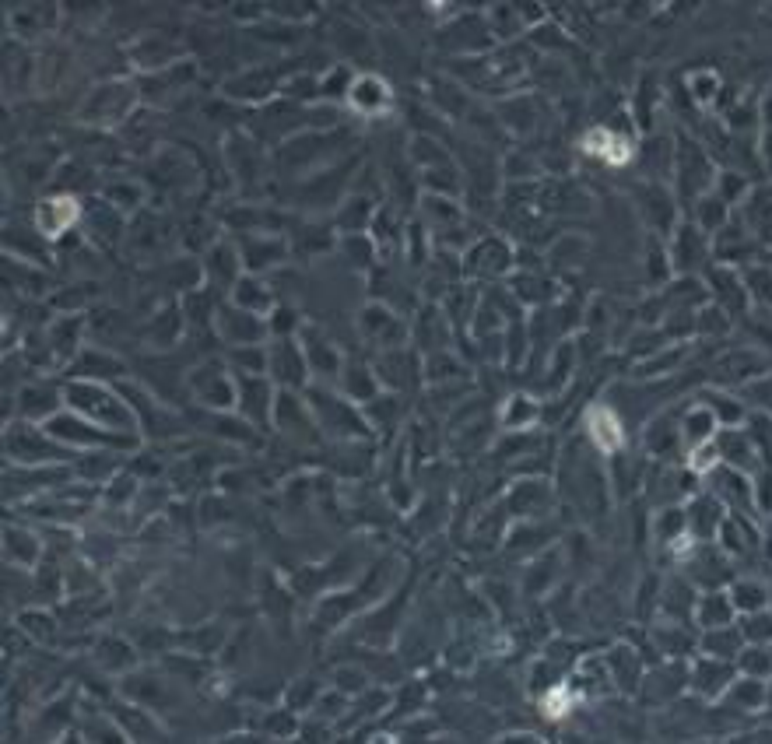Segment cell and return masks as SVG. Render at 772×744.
<instances>
[{
    "instance_id": "7a4b0ae2",
    "label": "cell",
    "mask_w": 772,
    "mask_h": 744,
    "mask_svg": "<svg viewBox=\"0 0 772 744\" xmlns=\"http://www.w3.org/2000/svg\"><path fill=\"white\" fill-rule=\"evenodd\" d=\"M587 432H590V439H594L597 446H601L604 453H615L618 446H622V439H625V429H622V422H618V415L611 408H594L587 415Z\"/></svg>"
},
{
    "instance_id": "5b68a950",
    "label": "cell",
    "mask_w": 772,
    "mask_h": 744,
    "mask_svg": "<svg viewBox=\"0 0 772 744\" xmlns=\"http://www.w3.org/2000/svg\"><path fill=\"white\" fill-rule=\"evenodd\" d=\"M734 611L737 608H734V601H730V594H706L699 601V611H695V615H699V622L713 632V629H727V625L734 622Z\"/></svg>"
},
{
    "instance_id": "3957f363",
    "label": "cell",
    "mask_w": 772,
    "mask_h": 744,
    "mask_svg": "<svg viewBox=\"0 0 772 744\" xmlns=\"http://www.w3.org/2000/svg\"><path fill=\"white\" fill-rule=\"evenodd\" d=\"M348 99H351V106L362 109V113H379V109L390 106V88H386L379 78H372V74H365V78L351 81Z\"/></svg>"
},
{
    "instance_id": "277c9868",
    "label": "cell",
    "mask_w": 772,
    "mask_h": 744,
    "mask_svg": "<svg viewBox=\"0 0 772 744\" xmlns=\"http://www.w3.org/2000/svg\"><path fill=\"white\" fill-rule=\"evenodd\" d=\"M74 222H78V204H74L71 197H53V201H46L43 208H39V229H43L46 236H60V232Z\"/></svg>"
},
{
    "instance_id": "ba28073f",
    "label": "cell",
    "mask_w": 772,
    "mask_h": 744,
    "mask_svg": "<svg viewBox=\"0 0 772 744\" xmlns=\"http://www.w3.org/2000/svg\"><path fill=\"white\" fill-rule=\"evenodd\" d=\"M741 639L751 646H769L772 643V611H755V615L741 618Z\"/></svg>"
},
{
    "instance_id": "9c48e42d",
    "label": "cell",
    "mask_w": 772,
    "mask_h": 744,
    "mask_svg": "<svg viewBox=\"0 0 772 744\" xmlns=\"http://www.w3.org/2000/svg\"><path fill=\"white\" fill-rule=\"evenodd\" d=\"M741 671L748 674V678H769L772 674V646H744L741 650Z\"/></svg>"
},
{
    "instance_id": "6da1fadb",
    "label": "cell",
    "mask_w": 772,
    "mask_h": 744,
    "mask_svg": "<svg viewBox=\"0 0 772 744\" xmlns=\"http://www.w3.org/2000/svg\"><path fill=\"white\" fill-rule=\"evenodd\" d=\"M583 148H587L594 158H601V162H608V165H625L632 158L629 137H618L615 130H608V127L590 130V134L583 137Z\"/></svg>"
},
{
    "instance_id": "52a82bcc",
    "label": "cell",
    "mask_w": 772,
    "mask_h": 744,
    "mask_svg": "<svg viewBox=\"0 0 772 744\" xmlns=\"http://www.w3.org/2000/svg\"><path fill=\"white\" fill-rule=\"evenodd\" d=\"M730 601H734V608L741 611V615H755V611H765V604H769V590L744 580L730 590Z\"/></svg>"
},
{
    "instance_id": "8992f818",
    "label": "cell",
    "mask_w": 772,
    "mask_h": 744,
    "mask_svg": "<svg viewBox=\"0 0 772 744\" xmlns=\"http://www.w3.org/2000/svg\"><path fill=\"white\" fill-rule=\"evenodd\" d=\"M537 401L527 394H516L506 401V408H502V425H509V429H527L530 422H537Z\"/></svg>"
}]
</instances>
